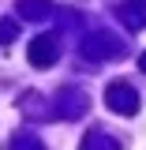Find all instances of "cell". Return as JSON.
Here are the masks:
<instances>
[{"instance_id":"2","label":"cell","mask_w":146,"mask_h":150,"mask_svg":"<svg viewBox=\"0 0 146 150\" xmlns=\"http://www.w3.org/2000/svg\"><path fill=\"white\" fill-rule=\"evenodd\" d=\"M105 101H109V109L120 112V116H135V112H139V94L131 90L128 83H112L109 90H105Z\"/></svg>"},{"instance_id":"9","label":"cell","mask_w":146,"mask_h":150,"mask_svg":"<svg viewBox=\"0 0 146 150\" xmlns=\"http://www.w3.org/2000/svg\"><path fill=\"white\" fill-rule=\"evenodd\" d=\"M15 38H19V23L15 19H0V45H8Z\"/></svg>"},{"instance_id":"3","label":"cell","mask_w":146,"mask_h":150,"mask_svg":"<svg viewBox=\"0 0 146 150\" xmlns=\"http://www.w3.org/2000/svg\"><path fill=\"white\" fill-rule=\"evenodd\" d=\"M120 53H124V45L112 34H90L83 41V56H90V60H109V56H120Z\"/></svg>"},{"instance_id":"7","label":"cell","mask_w":146,"mask_h":150,"mask_svg":"<svg viewBox=\"0 0 146 150\" xmlns=\"http://www.w3.org/2000/svg\"><path fill=\"white\" fill-rule=\"evenodd\" d=\"M79 150H120V146H116V139L105 135V131H90V135L83 139V146H79Z\"/></svg>"},{"instance_id":"6","label":"cell","mask_w":146,"mask_h":150,"mask_svg":"<svg viewBox=\"0 0 146 150\" xmlns=\"http://www.w3.org/2000/svg\"><path fill=\"white\" fill-rule=\"evenodd\" d=\"M19 11H23L26 19H49V15H56L53 0H19Z\"/></svg>"},{"instance_id":"4","label":"cell","mask_w":146,"mask_h":150,"mask_svg":"<svg viewBox=\"0 0 146 150\" xmlns=\"http://www.w3.org/2000/svg\"><path fill=\"white\" fill-rule=\"evenodd\" d=\"M116 19H120L128 30H142V26H146V4H142V0L120 4V8H116Z\"/></svg>"},{"instance_id":"1","label":"cell","mask_w":146,"mask_h":150,"mask_svg":"<svg viewBox=\"0 0 146 150\" xmlns=\"http://www.w3.org/2000/svg\"><path fill=\"white\" fill-rule=\"evenodd\" d=\"M26 56H30L34 68H49V64H56V56H60V41H56V34L34 38V41L26 45Z\"/></svg>"},{"instance_id":"10","label":"cell","mask_w":146,"mask_h":150,"mask_svg":"<svg viewBox=\"0 0 146 150\" xmlns=\"http://www.w3.org/2000/svg\"><path fill=\"white\" fill-rule=\"evenodd\" d=\"M139 68H142V71H146V53H142V56H139Z\"/></svg>"},{"instance_id":"5","label":"cell","mask_w":146,"mask_h":150,"mask_svg":"<svg viewBox=\"0 0 146 150\" xmlns=\"http://www.w3.org/2000/svg\"><path fill=\"white\" fill-rule=\"evenodd\" d=\"M56 105H60V116H68V120H71V116H79V112H83V105H86V94H79V90H60L56 94Z\"/></svg>"},{"instance_id":"8","label":"cell","mask_w":146,"mask_h":150,"mask_svg":"<svg viewBox=\"0 0 146 150\" xmlns=\"http://www.w3.org/2000/svg\"><path fill=\"white\" fill-rule=\"evenodd\" d=\"M8 150H45V146H41V139H34V135H15Z\"/></svg>"}]
</instances>
